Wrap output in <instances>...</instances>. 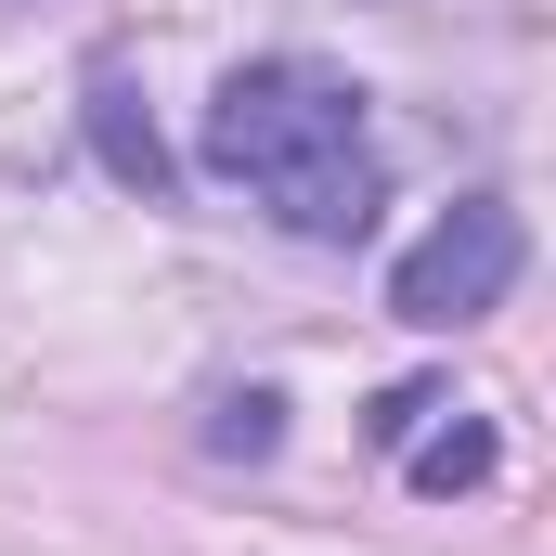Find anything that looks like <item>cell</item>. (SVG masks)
<instances>
[{"mask_svg":"<svg viewBox=\"0 0 556 556\" xmlns=\"http://www.w3.org/2000/svg\"><path fill=\"white\" fill-rule=\"evenodd\" d=\"M466 479H492V427H440V440H415V492H466Z\"/></svg>","mask_w":556,"mask_h":556,"instance_id":"obj_4","label":"cell"},{"mask_svg":"<svg viewBox=\"0 0 556 556\" xmlns=\"http://www.w3.org/2000/svg\"><path fill=\"white\" fill-rule=\"evenodd\" d=\"M427 415H440V389H389V402H376V440H415Z\"/></svg>","mask_w":556,"mask_h":556,"instance_id":"obj_6","label":"cell"},{"mask_svg":"<svg viewBox=\"0 0 556 556\" xmlns=\"http://www.w3.org/2000/svg\"><path fill=\"white\" fill-rule=\"evenodd\" d=\"M273 415H285L273 389H247V402H233V427H220V453H273Z\"/></svg>","mask_w":556,"mask_h":556,"instance_id":"obj_5","label":"cell"},{"mask_svg":"<svg viewBox=\"0 0 556 556\" xmlns=\"http://www.w3.org/2000/svg\"><path fill=\"white\" fill-rule=\"evenodd\" d=\"M207 168L247 181L298 247H363L376 233V142L363 91L311 52H260L207 91Z\"/></svg>","mask_w":556,"mask_h":556,"instance_id":"obj_1","label":"cell"},{"mask_svg":"<svg viewBox=\"0 0 556 556\" xmlns=\"http://www.w3.org/2000/svg\"><path fill=\"white\" fill-rule=\"evenodd\" d=\"M91 142H104V168H117V181H142V194H168V155H155V130L130 117V78H117V65L91 78Z\"/></svg>","mask_w":556,"mask_h":556,"instance_id":"obj_3","label":"cell"},{"mask_svg":"<svg viewBox=\"0 0 556 556\" xmlns=\"http://www.w3.org/2000/svg\"><path fill=\"white\" fill-rule=\"evenodd\" d=\"M518 260H531L518 207H505V194H466V207H440V220H427L415 247H402V273H389V311H402L415 337H453V324L505 311Z\"/></svg>","mask_w":556,"mask_h":556,"instance_id":"obj_2","label":"cell"}]
</instances>
